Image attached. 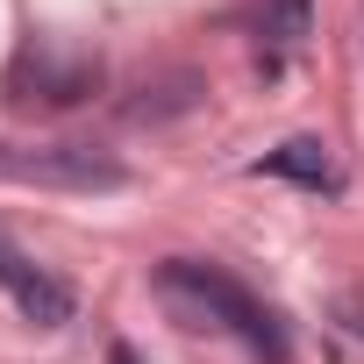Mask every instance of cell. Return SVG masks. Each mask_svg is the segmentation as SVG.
I'll list each match as a JSON object with an SVG mask.
<instances>
[{
	"label": "cell",
	"mask_w": 364,
	"mask_h": 364,
	"mask_svg": "<svg viewBox=\"0 0 364 364\" xmlns=\"http://www.w3.org/2000/svg\"><path fill=\"white\" fill-rule=\"evenodd\" d=\"M150 293H157V307H164L178 328H215V336H236L243 350H257L264 364H286V328H279V314H272L243 279H229L222 264L171 257V264H157Z\"/></svg>",
	"instance_id": "6da1fadb"
},
{
	"label": "cell",
	"mask_w": 364,
	"mask_h": 364,
	"mask_svg": "<svg viewBox=\"0 0 364 364\" xmlns=\"http://www.w3.org/2000/svg\"><path fill=\"white\" fill-rule=\"evenodd\" d=\"M0 178L8 186H58V193H122L129 186V171L86 143H0Z\"/></svg>",
	"instance_id": "7a4b0ae2"
},
{
	"label": "cell",
	"mask_w": 364,
	"mask_h": 364,
	"mask_svg": "<svg viewBox=\"0 0 364 364\" xmlns=\"http://www.w3.org/2000/svg\"><path fill=\"white\" fill-rule=\"evenodd\" d=\"M0 286H8V300L22 307V321H36V328H65L72 321V286L50 279L43 264H29L8 236H0Z\"/></svg>",
	"instance_id": "3957f363"
},
{
	"label": "cell",
	"mask_w": 364,
	"mask_h": 364,
	"mask_svg": "<svg viewBox=\"0 0 364 364\" xmlns=\"http://www.w3.org/2000/svg\"><path fill=\"white\" fill-rule=\"evenodd\" d=\"M257 171H279V178H293V186H314V193H343V164L328 157L321 136H293V143L264 150Z\"/></svg>",
	"instance_id": "277c9868"
},
{
	"label": "cell",
	"mask_w": 364,
	"mask_h": 364,
	"mask_svg": "<svg viewBox=\"0 0 364 364\" xmlns=\"http://www.w3.org/2000/svg\"><path fill=\"white\" fill-rule=\"evenodd\" d=\"M257 36H264V65L279 72V65H286V58L307 43V0H264Z\"/></svg>",
	"instance_id": "5b68a950"
},
{
	"label": "cell",
	"mask_w": 364,
	"mask_h": 364,
	"mask_svg": "<svg viewBox=\"0 0 364 364\" xmlns=\"http://www.w3.org/2000/svg\"><path fill=\"white\" fill-rule=\"evenodd\" d=\"M350 336H364V314H350Z\"/></svg>",
	"instance_id": "8992f818"
}]
</instances>
